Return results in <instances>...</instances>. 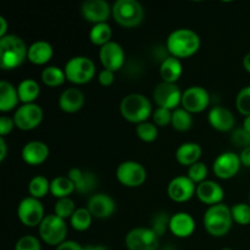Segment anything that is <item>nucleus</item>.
Returning <instances> with one entry per match:
<instances>
[{"label":"nucleus","instance_id":"nucleus-40","mask_svg":"<svg viewBox=\"0 0 250 250\" xmlns=\"http://www.w3.org/2000/svg\"><path fill=\"white\" fill-rule=\"evenodd\" d=\"M237 110L244 116H250V85L244 87L238 93L236 99Z\"/></svg>","mask_w":250,"mask_h":250},{"label":"nucleus","instance_id":"nucleus-5","mask_svg":"<svg viewBox=\"0 0 250 250\" xmlns=\"http://www.w3.org/2000/svg\"><path fill=\"white\" fill-rule=\"evenodd\" d=\"M112 17L120 26L132 28L143 21V6L137 0H117L112 5Z\"/></svg>","mask_w":250,"mask_h":250},{"label":"nucleus","instance_id":"nucleus-48","mask_svg":"<svg viewBox=\"0 0 250 250\" xmlns=\"http://www.w3.org/2000/svg\"><path fill=\"white\" fill-rule=\"evenodd\" d=\"M239 159H241L242 165H244L246 167H250V146L242 150Z\"/></svg>","mask_w":250,"mask_h":250},{"label":"nucleus","instance_id":"nucleus-44","mask_svg":"<svg viewBox=\"0 0 250 250\" xmlns=\"http://www.w3.org/2000/svg\"><path fill=\"white\" fill-rule=\"evenodd\" d=\"M153 121L159 127L167 126L172 121V111L168 109H164V107H158L153 112Z\"/></svg>","mask_w":250,"mask_h":250},{"label":"nucleus","instance_id":"nucleus-51","mask_svg":"<svg viewBox=\"0 0 250 250\" xmlns=\"http://www.w3.org/2000/svg\"><path fill=\"white\" fill-rule=\"evenodd\" d=\"M84 250H110L107 247L102 246V244H89V246H85Z\"/></svg>","mask_w":250,"mask_h":250},{"label":"nucleus","instance_id":"nucleus-38","mask_svg":"<svg viewBox=\"0 0 250 250\" xmlns=\"http://www.w3.org/2000/svg\"><path fill=\"white\" fill-rule=\"evenodd\" d=\"M231 214L236 224L247 226L250 224V204L238 203L231 208Z\"/></svg>","mask_w":250,"mask_h":250},{"label":"nucleus","instance_id":"nucleus-45","mask_svg":"<svg viewBox=\"0 0 250 250\" xmlns=\"http://www.w3.org/2000/svg\"><path fill=\"white\" fill-rule=\"evenodd\" d=\"M14 127H16L14 119L6 116V115H2L0 117V134H1V137H5L6 134H9L14 129Z\"/></svg>","mask_w":250,"mask_h":250},{"label":"nucleus","instance_id":"nucleus-16","mask_svg":"<svg viewBox=\"0 0 250 250\" xmlns=\"http://www.w3.org/2000/svg\"><path fill=\"white\" fill-rule=\"evenodd\" d=\"M195 192H197L195 183L188 176H178L168 183V197L176 203L188 202Z\"/></svg>","mask_w":250,"mask_h":250},{"label":"nucleus","instance_id":"nucleus-17","mask_svg":"<svg viewBox=\"0 0 250 250\" xmlns=\"http://www.w3.org/2000/svg\"><path fill=\"white\" fill-rule=\"evenodd\" d=\"M111 14L112 7L105 0H87L82 4L83 17L94 24L105 23Z\"/></svg>","mask_w":250,"mask_h":250},{"label":"nucleus","instance_id":"nucleus-42","mask_svg":"<svg viewBox=\"0 0 250 250\" xmlns=\"http://www.w3.org/2000/svg\"><path fill=\"white\" fill-rule=\"evenodd\" d=\"M231 142L239 148H248L250 146V133L247 132L243 127L236 128L231 134Z\"/></svg>","mask_w":250,"mask_h":250},{"label":"nucleus","instance_id":"nucleus-47","mask_svg":"<svg viewBox=\"0 0 250 250\" xmlns=\"http://www.w3.org/2000/svg\"><path fill=\"white\" fill-rule=\"evenodd\" d=\"M56 250H84V247L75 241H65L62 244L56 247Z\"/></svg>","mask_w":250,"mask_h":250},{"label":"nucleus","instance_id":"nucleus-25","mask_svg":"<svg viewBox=\"0 0 250 250\" xmlns=\"http://www.w3.org/2000/svg\"><path fill=\"white\" fill-rule=\"evenodd\" d=\"M53 46L45 41L34 42L28 48V60L34 65H45L53 58Z\"/></svg>","mask_w":250,"mask_h":250},{"label":"nucleus","instance_id":"nucleus-39","mask_svg":"<svg viewBox=\"0 0 250 250\" xmlns=\"http://www.w3.org/2000/svg\"><path fill=\"white\" fill-rule=\"evenodd\" d=\"M170 219L167 212H158L154 215L153 220H151V227L150 229L158 234V237H163L167 229H170Z\"/></svg>","mask_w":250,"mask_h":250},{"label":"nucleus","instance_id":"nucleus-18","mask_svg":"<svg viewBox=\"0 0 250 250\" xmlns=\"http://www.w3.org/2000/svg\"><path fill=\"white\" fill-rule=\"evenodd\" d=\"M87 209L92 214L93 217L104 220L109 219L116 210V204L110 195L104 193L93 194L88 200Z\"/></svg>","mask_w":250,"mask_h":250},{"label":"nucleus","instance_id":"nucleus-10","mask_svg":"<svg viewBox=\"0 0 250 250\" xmlns=\"http://www.w3.org/2000/svg\"><path fill=\"white\" fill-rule=\"evenodd\" d=\"M116 178L125 187L136 188L146 180V170L137 161H125L116 170Z\"/></svg>","mask_w":250,"mask_h":250},{"label":"nucleus","instance_id":"nucleus-11","mask_svg":"<svg viewBox=\"0 0 250 250\" xmlns=\"http://www.w3.org/2000/svg\"><path fill=\"white\" fill-rule=\"evenodd\" d=\"M14 121L17 128L22 131H32L41 125L43 120V110L38 104H23L15 111Z\"/></svg>","mask_w":250,"mask_h":250},{"label":"nucleus","instance_id":"nucleus-13","mask_svg":"<svg viewBox=\"0 0 250 250\" xmlns=\"http://www.w3.org/2000/svg\"><path fill=\"white\" fill-rule=\"evenodd\" d=\"M182 94L176 83L163 82L156 85L154 90V100L159 107L173 111L182 102Z\"/></svg>","mask_w":250,"mask_h":250},{"label":"nucleus","instance_id":"nucleus-21","mask_svg":"<svg viewBox=\"0 0 250 250\" xmlns=\"http://www.w3.org/2000/svg\"><path fill=\"white\" fill-rule=\"evenodd\" d=\"M208 119H209V124L211 125L212 128L220 132L232 131L236 125L233 114L229 109L220 106V105H216L210 110Z\"/></svg>","mask_w":250,"mask_h":250},{"label":"nucleus","instance_id":"nucleus-4","mask_svg":"<svg viewBox=\"0 0 250 250\" xmlns=\"http://www.w3.org/2000/svg\"><path fill=\"white\" fill-rule=\"evenodd\" d=\"M120 110L125 120L131 124H142L151 115V104L149 99L138 93H132L122 99Z\"/></svg>","mask_w":250,"mask_h":250},{"label":"nucleus","instance_id":"nucleus-36","mask_svg":"<svg viewBox=\"0 0 250 250\" xmlns=\"http://www.w3.org/2000/svg\"><path fill=\"white\" fill-rule=\"evenodd\" d=\"M76 210L77 209H76L75 203H73L72 199H70V198H62V199H59L55 203L54 214L60 217V219L66 220L71 219L72 215L75 214Z\"/></svg>","mask_w":250,"mask_h":250},{"label":"nucleus","instance_id":"nucleus-15","mask_svg":"<svg viewBox=\"0 0 250 250\" xmlns=\"http://www.w3.org/2000/svg\"><path fill=\"white\" fill-rule=\"evenodd\" d=\"M99 58L105 70H110L112 72H116L125 65V51L116 42L111 41L102 46Z\"/></svg>","mask_w":250,"mask_h":250},{"label":"nucleus","instance_id":"nucleus-24","mask_svg":"<svg viewBox=\"0 0 250 250\" xmlns=\"http://www.w3.org/2000/svg\"><path fill=\"white\" fill-rule=\"evenodd\" d=\"M84 105V95L78 88H67L59 98V106L62 111L73 114L82 109Z\"/></svg>","mask_w":250,"mask_h":250},{"label":"nucleus","instance_id":"nucleus-26","mask_svg":"<svg viewBox=\"0 0 250 250\" xmlns=\"http://www.w3.org/2000/svg\"><path fill=\"white\" fill-rule=\"evenodd\" d=\"M202 153V146L199 144L188 142V143H183L178 146L176 150V159L181 165L190 167L199 161Z\"/></svg>","mask_w":250,"mask_h":250},{"label":"nucleus","instance_id":"nucleus-34","mask_svg":"<svg viewBox=\"0 0 250 250\" xmlns=\"http://www.w3.org/2000/svg\"><path fill=\"white\" fill-rule=\"evenodd\" d=\"M92 214L89 212V210L87 208H80L75 211V214L72 215V217L70 219L71 226L76 229V231H87L88 229L92 225Z\"/></svg>","mask_w":250,"mask_h":250},{"label":"nucleus","instance_id":"nucleus-49","mask_svg":"<svg viewBox=\"0 0 250 250\" xmlns=\"http://www.w3.org/2000/svg\"><path fill=\"white\" fill-rule=\"evenodd\" d=\"M0 149H1V153H0V161H4V159L6 158V151H7L6 143H5L4 137L0 138Z\"/></svg>","mask_w":250,"mask_h":250},{"label":"nucleus","instance_id":"nucleus-56","mask_svg":"<svg viewBox=\"0 0 250 250\" xmlns=\"http://www.w3.org/2000/svg\"><path fill=\"white\" fill-rule=\"evenodd\" d=\"M249 204H250V194H249Z\"/></svg>","mask_w":250,"mask_h":250},{"label":"nucleus","instance_id":"nucleus-22","mask_svg":"<svg viewBox=\"0 0 250 250\" xmlns=\"http://www.w3.org/2000/svg\"><path fill=\"white\" fill-rule=\"evenodd\" d=\"M170 231L178 238H187L195 231L194 219L188 212H176L170 219Z\"/></svg>","mask_w":250,"mask_h":250},{"label":"nucleus","instance_id":"nucleus-29","mask_svg":"<svg viewBox=\"0 0 250 250\" xmlns=\"http://www.w3.org/2000/svg\"><path fill=\"white\" fill-rule=\"evenodd\" d=\"M17 93H19L20 102L23 104H33L34 100L39 97L41 88L36 81L27 78L17 85Z\"/></svg>","mask_w":250,"mask_h":250},{"label":"nucleus","instance_id":"nucleus-1","mask_svg":"<svg viewBox=\"0 0 250 250\" xmlns=\"http://www.w3.org/2000/svg\"><path fill=\"white\" fill-rule=\"evenodd\" d=\"M200 48V38L194 31L180 28L170 33L166 41V49L171 56L186 59L194 55Z\"/></svg>","mask_w":250,"mask_h":250},{"label":"nucleus","instance_id":"nucleus-28","mask_svg":"<svg viewBox=\"0 0 250 250\" xmlns=\"http://www.w3.org/2000/svg\"><path fill=\"white\" fill-rule=\"evenodd\" d=\"M20 102L17 88L10 82L1 81L0 82V111L7 112L14 110Z\"/></svg>","mask_w":250,"mask_h":250},{"label":"nucleus","instance_id":"nucleus-54","mask_svg":"<svg viewBox=\"0 0 250 250\" xmlns=\"http://www.w3.org/2000/svg\"><path fill=\"white\" fill-rule=\"evenodd\" d=\"M164 250H177L175 248V247H172V246H167V247H165V248H164Z\"/></svg>","mask_w":250,"mask_h":250},{"label":"nucleus","instance_id":"nucleus-33","mask_svg":"<svg viewBox=\"0 0 250 250\" xmlns=\"http://www.w3.org/2000/svg\"><path fill=\"white\" fill-rule=\"evenodd\" d=\"M67 80L65 75V70H61L56 66H48L42 72V81L48 87H59Z\"/></svg>","mask_w":250,"mask_h":250},{"label":"nucleus","instance_id":"nucleus-52","mask_svg":"<svg viewBox=\"0 0 250 250\" xmlns=\"http://www.w3.org/2000/svg\"><path fill=\"white\" fill-rule=\"evenodd\" d=\"M243 66H244V68H246V71H248V72L250 73V53H248L246 56H244Z\"/></svg>","mask_w":250,"mask_h":250},{"label":"nucleus","instance_id":"nucleus-3","mask_svg":"<svg viewBox=\"0 0 250 250\" xmlns=\"http://www.w3.org/2000/svg\"><path fill=\"white\" fill-rule=\"evenodd\" d=\"M204 227L209 234L212 237H224L231 229L233 224V217L231 214V208L226 204L212 205L205 211Z\"/></svg>","mask_w":250,"mask_h":250},{"label":"nucleus","instance_id":"nucleus-19","mask_svg":"<svg viewBox=\"0 0 250 250\" xmlns=\"http://www.w3.org/2000/svg\"><path fill=\"white\" fill-rule=\"evenodd\" d=\"M195 194H197L198 199L200 202L207 205H210V207L221 204L225 197V192L222 187L219 183L214 182V181H204V182L199 183L197 186Z\"/></svg>","mask_w":250,"mask_h":250},{"label":"nucleus","instance_id":"nucleus-35","mask_svg":"<svg viewBox=\"0 0 250 250\" xmlns=\"http://www.w3.org/2000/svg\"><path fill=\"white\" fill-rule=\"evenodd\" d=\"M28 190L31 197L41 199L50 192V182L44 176H36L31 180L28 185Z\"/></svg>","mask_w":250,"mask_h":250},{"label":"nucleus","instance_id":"nucleus-12","mask_svg":"<svg viewBox=\"0 0 250 250\" xmlns=\"http://www.w3.org/2000/svg\"><path fill=\"white\" fill-rule=\"evenodd\" d=\"M210 104V95L205 88L194 85L186 89L182 94L181 105L190 114H199L204 111Z\"/></svg>","mask_w":250,"mask_h":250},{"label":"nucleus","instance_id":"nucleus-30","mask_svg":"<svg viewBox=\"0 0 250 250\" xmlns=\"http://www.w3.org/2000/svg\"><path fill=\"white\" fill-rule=\"evenodd\" d=\"M75 190V185L67 176H59L50 182V193L58 199L68 198Z\"/></svg>","mask_w":250,"mask_h":250},{"label":"nucleus","instance_id":"nucleus-2","mask_svg":"<svg viewBox=\"0 0 250 250\" xmlns=\"http://www.w3.org/2000/svg\"><path fill=\"white\" fill-rule=\"evenodd\" d=\"M28 58V48L20 37L7 34L0 39V66L2 70H14Z\"/></svg>","mask_w":250,"mask_h":250},{"label":"nucleus","instance_id":"nucleus-9","mask_svg":"<svg viewBox=\"0 0 250 250\" xmlns=\"http://www.w3.org/2000/svg\"><path fill=\"white\" fill-rule=\"evenodd\" d=\"M17 216L20 221L27 227L41 226L44 220V208L41 200L37 198L28 197L20 202L17 208Z\"/></svg>","mask_w":250,"mask_h":250},{"label":"nucleus","instance_id":"nucleus-6","mask_svg":"<svg viewBox=\"0 0 250 250\" xmlns=\"http://www.w3.org/2000/svg\"><path fill=\"white\" fill-rule=\"evenodd\" d=\"M66 78L73 84H85L95 76V65L87 56H75L65 65Z\"/></svg>","mask_w":250,"mask_h":250},{"label":"nucleus","instance_id":"nucleus-37","mask_svg":"<svg viewBox=\"0 0 250 250\" xmlns=\"http://www.w3.org/2000/svg\"><path fill=\"white\" fill-rule=\"evenodd\" d=\"M137 136L139 137V139L146 143H151V142L155 141L158 138V127L155 124H151V122H142V124L137 125Z\"/></svg>","mask_w":250,"mask_h":250},{"label":"nucleus","instance_id":"nucleus-53","mask_svg":"<svg viewBox=\"0 0 250 250\" xmlns=\"http://www.w3.org/2000/svg\"><path fill=\"white\" fill-rule=\"evenodd\" d=\"M243 128L246 129L247 132H249V133H250V116H247L246 119H244Z\"/></svg>","mask_w":250,"mask_h":250},{"label":"nucleus","instance_id":"nucleus-43","mask_svg":"<svg viewBox=\"0 0 250 250\" xmlns=\"http://www.w3.org/2000/svg\"><path fill=\"white\" fill-rule=\"evenodd\" d=\"M15 250H42L41 242L34 236H23L17 241Z\"/></svg>","mask_w":250,"mask_h":250},{"label":"nucleus","instance_id":"nucleus-14","mask_svg":"<svg viewBox=\"0 0 250 250\" xmlns=\"http://www.w3.org/2000/svg\"><path fill=\"white\" fill-rule=\"evenodd\" d=\"M241 165L242 163L239 155L232 153V151H226V153L220 154L215 159L212 170H214L215 175L221 180H229L238 173Z\"/></svg>","mask_w":250,"mask_h":250},{"label":"nucleus","instance_id":"nucleus-27","mask_svg":"<svg viewBox=\"0 0 250 250\" xmlns=\"http://www.w3.org/2000/svg\"><path fill=\"white\" fill-rule=\"evenodd\" d=\"M183 68L180 59L167 56L161 61L160 65V76L164 82L166 83H176L182 76Z\"/></svg>","mask_w":250,"mask_h":250},{"label":"nucleus","instance_id":"nucleus-46","mask_svg":"<svg viewBox=\"0 0 250 250\" xmlns=\"http://www.w3.org/2000/svg\"><path fill=\"white\" fill-rule=\"evenodd\" d=\"M98 80H99L100 84L104 85V87H109L114 83L115 80V72L110 70H102L99 72V76H98Z\"/></svg>","mask_w":250,"mask_h":250},{"label":"nucleus","instance_id":"nucleus-41","mask_svg":"<svg viewBox=\"0 0 250 250\" xmlns=\"http://www.w3.org/2000/svg\"><path fill=\"white\" fill-rule=\"evenodd\" d=\"M208 176V167L204 163H199L198 161L197 164L190 166L188 168V177L193 181L194 183H202L204 181H207Z\"/></svg>","mask_w":250,"mask_h":250},{"label":"nucleus","instance_id":"nucleus-50","mask_svg":"<svg viewBox=\"0 0 250 250\" xmlns=\"http://www.w3.org/2000/svg\"><path fill=\"white\" fill-rule=\"evenodd\" d=\"M0 24H1V28H0V37H5L7 36L6 34V29H7V23H6V20L4 17H0Z\"/></svg>","mask_w":250,"mask_h":250},{"label":"nucleus","instance_id":"nucleus-20","mask_svg":"<svg viewBox=\"0 0 250 250\" xmlns=\"http://www.w3.org/2000/svg\"><path fill=\"white\" fill-rule=\"evenodd\" d=\"M67 177L75 185L76 192L81 194H89L98 186L97 176L90 171H82L77 167H73L68 171Z\"/></svg>","mask_w":250,"mask_h":250},{"label":"nucleus","instance_id":"nucleus-7","mask_svg":"<svg viewBox=\"0 0 250 250\" xmlns=\"http://www.w3.org/2000/svg\"><path fill=\"white\" fill-rule=\"evenodd\" d=\"M67 234V225L65 220L60 219L55 214L46 215L39 226V236L44 243L53 247L62 244Z\"/></svg>","mask_w":250,"mask_h":250},{"label":"nucleus","instance_id":"nucleus-31","mask_svg":"<svg viewBox=\"0 0 250 250\" xmlns=\"http://www.w3.org/2000/svg\"><path fill=\"white\" fill-rule=\"evenodd\" d=\"M111 27L107 24V22H105V23L94 24L89 32L90 42H92L93 44H95V45L99 46H104L105 44L111 42Z\"/></svg>","mask_w":250,"mask_h":250},{"label":"nucleus","instance_id":"nucleus-55","mask_svg":"<svg viewBox=\"0 0 250 250\" xmlns=\"http://www.w3.org/2000/svg\"><path fill=\"white\" fill-rule=\"evenodd\" d=\"M221 250H232L231 248H222Z\"/></svg>","mask_w":250,"mask_h":250},{"label":"nucleus","instance_id":"nucleus-8","mask_svg":"<svg viewBox=\"0 0 250 250\" xmlns=\"http://www.w3.org/2000/svg\"><path fill=\"white\" fill-rule=\"evenodd\" d=\"M159 237L151 229L138 227L127 233L125 243L128 250H156L159 248Z\"/></svg>","mask_w":250,"mask_h":250},{"label":"nucleus","instance_id":"nucleus-23","mask_svg":"<svg viewBox=\"0 0 250 250\" xmlns=\"http://www.w3.org/2000/svg\"><path fill=\"white\" fill-rule=\"evenodd\" d=\"M49 156V146L39 141L28 142L22 149V159L27 165L37 166L43 164Z\"/></svg>","mask_w":250,"mask_h":250},{"label":"nucleus","instance_id":"nucleus-32","mask_svg":"<svg viewBox=\"0 0 250 250\" xmlns=\"http://www.w3.org/2000/svg\"><path fill=\"white\" fill-rule=\"evenodd\" d=\"M173 128L178 132L189 131L193 126V117L190 112L185 110L183 107H177L172 111V121H171Z\"/></svg>","mask_w":250,"mask_h":250}]
</instances>
